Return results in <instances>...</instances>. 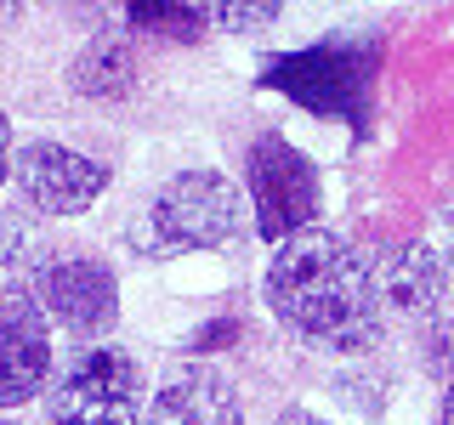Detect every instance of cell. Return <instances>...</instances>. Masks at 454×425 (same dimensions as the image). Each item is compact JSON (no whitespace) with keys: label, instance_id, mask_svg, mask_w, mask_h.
Instances as JSON below:
<instances>
[{"label":"cell","instance_id":"cell-1","mask_svg":"<svg viewBox=\"0 0 454 425\" xmlns=\"http://www.w3.org/2000/svg\"><path fill=\"white\" fill-rule=\"evenodd\" d=\"M262 301L284 335L307 352L364 358L387 335V301L375 283V261L335 227H307L284 238L267 261Z\"/></svg>","mask_w":454,"mask_h":425},{"label":"cell","instance_id":"cell-2","mask_svg":"<svg viewBox=\"0 0 454 425\" xmlns=\"http://www.w3.org/2000/svg\"><path fill=\"white\" fill-rule=\"evenodd\" d=\"M380 35H324L312 46L278 51L262 63L267 91H278L284 103L307 108L312 120L330 125H364L375 108V80H380Z\"/></svg>","mask_w":454,"mask_h":425},{"label":"cell","instance_id":"cell-3","mask_svg":"<svg viewBox=\"0 0 454 425\" xmlns=\"http://www.w3.org/2000/svg\"><path fill=\"white\" fill-rule=\"evenodd\" d=\"M245 221H250L245 188L233 176H222V170H176L142 205L131 238L142 244V255H205V250L233 244L245 233Z\"/></svg>","mask_w":454,"mask_h":425},{"label":"cell","instance_id":"cell-4","mask_svg":"<svg viewBox=\"0 0 454 425\" xmlns=\"http://www.w3.org/2000/svg\"><path fill=\"white\" fill-rule=\"evenodd\" d=\"M142 414H148V375L114 340L80 346L51 368L46 386L51 425H142Z\"/></svg>","mask_w":454,"mask_h":425},{"label":"cell","instance_id":"cell-5","mask_svg":"<svg viewBox=\"0 0 454 425\" xmlns=\"http://www.w3.org/2000/svg\"><path fill=\"white\" fill-rule=\"evenodd\" d=\"M245 210L262 244H284V238L318 227L324 216V182L318 165L307 159L284 131H262L245 148Z\"/></svg>","mask_w":454,"mask_h":425},{"label":"cell","instance_id":"cell-6","mask_svg":"<svg viewBox=\"0 0 454 425\" xmlns=\"http://www.w3.org/2000/svg\"><path fill=\"white\" fill-rule=\"evenodd\" d=\"M114 165L97 153H80L57 136H35L12 148V188L28 216H85L108 193Z\"/></svg>","mask_w":454,"mask_h":425},{"label":"cell","instance_id":"cell-7","mask_svg":"<svg viewBox=\"0 0 454 425\" xmlns=\"http://www.w3.org/2000/svg\"><path fill=\"white\" fill-rule=\"evenodd\" d=\"M28 290H35L46 323L68 329L74 340H85V346L108 340L114 323H120V278H114V267L97 261V255H51V261L28 278Z\"/></svg>","mask_w":454,"mask_h":425},{"label":"cell","instance_id":"cell-8","mask_svg":"<svg viewBox=\"0 0 454 425\" xmlns=\"http://www.w3.org/2000/svg\"><path fill=\"white\" fill-rule=\"evenodd\" d=\"M51 386V323L23 278L0 283V414L46 397Z\"/></svg>","mask_w":454,"mask_h":425},{"label":"cell","instance_id":"cell-9","mask_svg":"<svg viewBox=\"0 0 454 425\" xmlns=\"http://www.w3.org/2000/svg\"><path fill=\"white\" fill-rule=\"evenodd\" d=\"M142 425H245V397H239V386L216 363L182 358L148 391Z\"/></svg>","mask_w":454,"mask_h":425},{"label":"cell","instance_id":"cell-10","mask_svg":"<svg viewBox=\"0 0 454 425\" xmlns=\"http://www.w3.org/2000/svg\"><path fill=\"white\" fill-rule=\"evenodd\" d=\"M375 261V283H380V301H387L392 318L426 323L437 306L454 301V273L443 261V250L426 244V238H403V244H387Z\"/></svg>","mask_w":454,"mask_h":425},{"label":"cell","instance_id":"cell-11","mask_svg":"<svg viewBox=\"0 0 454 425\" xmlns=\"http://www.w3.org/2000/svg\"><path fill=\"white\" fill-rule=\"evenodd\" d=\"M142 80V57L131 46V35H97L74 63H68V85L91 103H120L131 97Z\"/></svg>","mask_w":454,"mask_h":425},{"label":"cell","instance_id":"cell-12","mask_svg":"<svg viewBox=\"0 0 454 425\" xmlns=\"http://www.w3.org/2000/svg\"><path fill=\"white\" fill-rule=\"evenodd\" d=\"M46 233H40V216H28L23 205H12V210H0V267H12V273H28L35 278L40 267L51 261L46 255Z\"/></svg>","mask_w":454,"mask_h":425},{"label":"cell","instance_id":"cell-13","mask_svg":"<svg viewBox=\"0 0 454 425\" xmlns=\"http://www.w3.org/2000/svg\"><path fill=\"white\" fill-rule=\"evenodd\" d=\"M125 23H131L137 35L176 40V46H193V40L210 35L205 18H199V6H148V0H131V6H125Z\"/></svg>","mask_w":454,"mask_h":425},{"label":"cell","instance_id":"cell-14","mask_svg":"<svg viewBox=\"0 0 454 425\" xmlns=\"http://www.w3.org/2000/svg\"><path fill=\"white\" fill-rule=\"evenodd\" d=\"M415 346H420V363L432 368V375H449L454 380V301L437 306L432 318L415 329Z\"/></svg>","mask_w":454,"mask_h":425},{"label":"cell","instance_id":"cell-15","mask_svg":"<svg viewBox=\"0 0 454 425\" xmlns=\"http://www.w3.org/2000/svg\"><path fill=\"white\" fill-rule=\"evenodd\" d=\"M199 18H205V28H222V35H262V28H273L284 18L278 0H262V6H199Z\"/></svg>","mask_w":454,"mask_h":425},{"label":"cell","instance_id":"cell-16","mask_svg":"<svg viewBox=\"0 0 454 425\" xmlns=\"http://www.w3.org/2000/svg\"><path fill=\"white\" fill-rule=\"evenodd\" d=\"M273 425H335V420H324V414H312V408H301V403H290V408H284V414H278Z\"/></svg>","mask_w":454,"mask_h":425},{"label":"cell","instance_id":"cell-17","mask_svg":"<svg viewBox=\"0 0 454 425\" xmlns=\"http://www.w3.org/2000/svg\"><path fill=\"white\" fill-rule=\"evenodd\" d=\"M0 182H12V120L0 113Z\"/></svg>","mask_w":454,"mask_h":425},{"label":"cell","instance_id":"cell-18","mask_svg":"<svg viewBox=\"0 0 454 425\" xmlns=\"http://www.w3.org/2000/svg\"><path fill=\"white\" fill-rule=\"evenodd\" d=\"M443 261H449V273H454V210H449V238H443Z\"/></svg>","mask_w":454,"mask_h":425},{"label":"cell","instance_id":"cell-19","mask_svg":"<svg viewBox=\"0 0 454 425\" xmlns=\"http://www.w3.org/2000/svg\"><path fill=\"white\" fill-rule=\"evenodd\" d=\"M443 425H454V380L443 386Z\"/></svg>","mask_w":454,"mask_h":425},{"label":"cell","instance_id":"cell-20","mask_svg":"<svg viewBox=\"0 0 454 425\" xmlns=\"http://www.w3.org/2000/svg\"><path fill=\"white\" fill-rule=\"evenodd\" d=\"M12 18H18V6H6V0H0V23H12Z\"/></svg>","mask_w":454,"mask_h":425},{"label":"cell","instance_id":"cell-21","mask_svg":"<svg viewBox=\"0 0 454 425\" xmlns=\"http://www.w3.org/2000/svg\"><path fill=\"white\" fill-rule=\"evenodd\" d=\"M0 425H18V420H0Z\"/></svg>","mask_w":454,"mask_h":425}]
</instances>
